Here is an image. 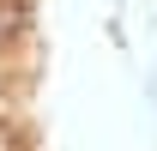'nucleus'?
<instances>
[{
    "instance_id": "1",
    "label": "nucleus",
    "mask_w": 157,
    "mask_h": 151,
    "mask_svg": "<svg viewBox=\"0 0 157 151\" xmlns=\"http://www.w3.org/2000/svg\"><path fill=\"white\" fill-rule=\"evenodd\" d=\"M151 103H157V73H151Z\"/></svg>"
}]
</instances>
